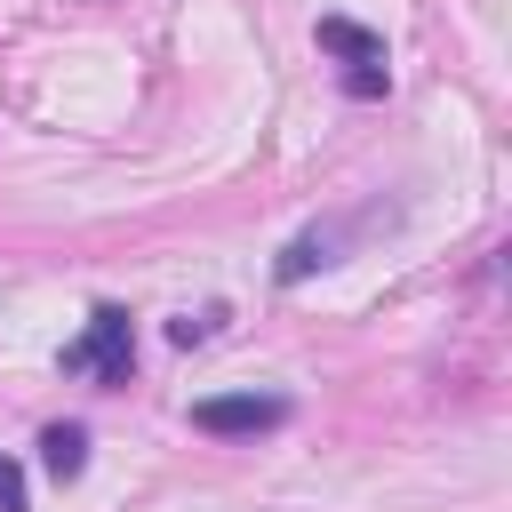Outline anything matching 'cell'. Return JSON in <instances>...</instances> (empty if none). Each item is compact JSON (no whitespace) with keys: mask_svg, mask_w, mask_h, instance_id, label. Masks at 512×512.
I'll list each match as a JSON object with an SVG mask.
<instances>
[{"mask_svg":"<svg viewBox=\"0 0 512 512\" xmlns=\"http://www.w3.org/2000/svg\"><path fill=\"white\" fill-rule=\"evenodd\" d=\"M192 424L216 432V440H256V432L288 424V400H280V392H224V400H200Z\"/></svg>","mask_w":512,"mask_h":512,"instance_id":"cell-2","label":"cell"},{"mask_svg":"<svg viewBox=\"0 0 512 512\" xmlns=\"http://www.w3.org/2000/svg\"><path fill=\"white\" fill-rule=\"evenodd\" d=\"M0 512H32V504H24V472H16L8 456H0Z\"/></svg>","mask_w":512,"mask_h":512,"instance_id":"cell-5","label":"cell"},{"mask_svg":"<svg viewBox=\"0 0 512 512\" xmlns=\"http://www.w3.org/2000/svg\"><path fill=\"white\" fill-rule=\"evenodd\" d=\"M136 368V336H128V312L120 304H96L88 328L64 344V376H88V384H128Z\"/></svg>","mask_w":512,"mask_h":512,"instance_id":"cell-1","label":"cell"},{"mask_svg":"<svg viewBox=\"0 0 512 512\" xmlns=\"http://www.w3.org/2000/svg\"><path fill=\"white\" fill-rule=\"evenodd\" d=\"M40 464H48L56 480H80V464H88V432H80V424H48V432H40Z\"/></svg>","mask_w":512,"mask_h":512,"instance_id":"cell-4","label":"cell"},{"mask_svg":"<svg viewBox=\"0 0 512 512\" xmlns=\"http://www.w3.org/2000/svg\"><path fill=\"white\" fill-rule=\"evenodd\" d=\"M320 48L352 64V72H344L352 96H384V72H376V64H384V40H376L368 24H352V16H320Z\"/></svg>","mask_w":512,"mask_h":512,"instance_id":"cell-3","label":"cell"}]
</instances>
